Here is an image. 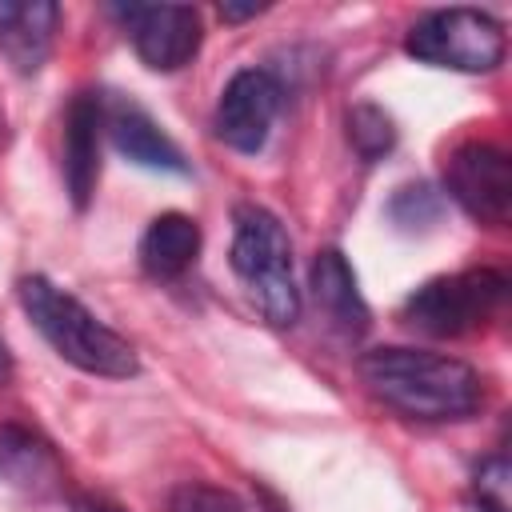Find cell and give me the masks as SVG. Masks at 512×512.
Masks as SVG:
<instances>
[{
    "instance_id": "2",
    "label": "cell",
    "mask_w": 512,
    "mask_h": 512,
    "mask_svg": "<svg viewBox=\"0 0 512 512\" xmlns=\"http://www.w3.org/2000/svg\"><path fill=\"white\" fill-rule=\"evenodd\" d=\"M16 296H20V308L32 320V328L72 368H80L88 376H108V380H128L140 372L136 348L116 328L96 320L72 292H64L48 276H24L16 284Z\"/></svg>"
},
{
    "instance_id": "5",
    "label": "cell",
    "mask_w": 512,
    "mask_h": 512,
    "mask_svg": "<svg viewBox=\"0 0 512 512\" xmlns=\"http://www.w3.org/2000/svg\"><path fill=\"white\" fill-rule=\"evenodd\" d=\"M404 52L448 72H492L504 60V28L476 8H440L408 28Z\"/></svg>"
},
{
    "instance_id": "7",
    "label": "cell",
    "mask_w": 512,
    "mask_h": 512,
    "mask_svg": "<svg viewBox=\"0 0 512 512\" xmlns=\"http://www.w3.org/2000/svg\"><path fill=\"white\" fill-rule=\"evenodd\" d=\"M448 196L480 224H504L512 212V160L496 144H460L444 164Z\"/></svg>"
},
{
    "instance_id": "4",
    "label": "cell",
    "mask_w": 512,
    "mask_h": 512,
    "mask_svg": "<svg viewBox=\"0 0 512 512\" xmlns=\"http://www.w3.org/2000/svg\"><path fill=\"white\" fill-rule=\"evenodd\" d=\"M504 296H508V276L496 268L436 276L404 300L400 320L424 336H468L500 312Z\"/></svg>"
},
{
    "instance_id": "13",
    "label": "cell",
    "mask_w": 512,
    "mask_h": 512,
    "mask_svg": "<svg viewBox=\"0 0 512 512\" xmlns=\"http://www.w3.org/2000/svg\"><path fill=\"white\" fill-rule=\"evenodd\" d=\"M312 296H316L320 312L328 316V324L340 328L344 336H360L368 328V304L356 288V272L344 260V252L324 248L312 260Z\"/></svg>"
},
{
    "instance_id": "12",
    "label": "cell",
    "mask_w": 512,
    "mask_h": 512,
    "mask_svg": "<svg viewBox=\"0 0 512 512\" xmlns=\"http://www.w3.org/2000/svg\"><path fill=\"white\" fill-rule=\"evenodd\" d=\"M0 480L24 496H56L64 484V464L44 436L24 424H0Z\"/></svg>"
},
{
    "instance_id": "20",
    "label": "cell",
    "mask_w": 512,
    "mask_h": 512,
    "mask_svg": "<svg viewBox=\"0 0 512 512\" xmlns=\"http://www.w3.org/2000/svg\"><path fill=\"white\" fill-rule=\"evenodd\" d=\"M72 512H124V508H116V504H104V500H80Z\"/></svg>"
},
{
    "instance_id": "16",
    "label": "cell",
    "mask_w": 512,
    "mask_h": 512,
    "mask_svg": "<svg viewBox=\"0 0 512 512\" xmlns=\"http://www.w3.org/2000/svg\"><path fill=\"white\" fill-rule=\"evenodd\" d=\"M440 208H444V200H440V196H436L428 184H404V188L392 196L388 216H392L400 228L416 232V228L436 224V220H440Z\"/></svg>"
},
{
    "instance_id": "21",
    "label": "cell",
    "mask_w": 512,
    "mask_h": 512,
    "mask_svg": "<svg viewBox=\"0 0 512 512\" xmlns=\"http://www.w3.org/2000/svg\"><path fill=\"white\" fill-rule=\"evenodd\" d=\"M12 380V356H8V348L0 344V384H8Z\"/></svg>"
},
{
    "instance_id": "15",
    "label": "cell",
    "mask_w": 512,
    "mask_h": 512,
    "mask_svg": "<svg viewBox=\"0 0 512 512\" xmlns=\"http://www.w3.org/2000/svg\"><path fill=\"white\" fill-rule=\"evenodd\" d=\"M348 140L364 160H380L384 152H392L396 144V128L392 116L376 104H356L348 108Z\"/></svg>"
},
{
    "instance_id": "11",
    "label": "cell",
    "mask_w": 512,
    "mask_h": 512,
    "mask_svg": "<svg viewBox=\"0 0 512 512\" xmlns=\"http://www.w3.org/2000/svg\"><path fill=\"white\" fill-rule=\"evenodd\" d=\"M104 132L112 136V148L120 156H128L140 168L152 172H188L180 148L172 144V136L132 100H120L112 108H104Z\"/></svg>"
},
{
    "instance_id": "17",
    "label": "cell",
    "mask_w": 512,
    "mask_h": 512,
    "mask_svg": "<svg viewBox=\"0 0 512 512\" xmlns=\"http://www.w3.org/2000/svg\"><path fill=\"white\" fill-rule=\"evenodd\" d=\"M168 512H252V508L228 488H216V484H204V480H188V484H180L172 492Z\"/></svg>"
},
{
    "instance_id": "1",
    "label": "cell",
    "mask_w": 512,
    "mask_h": 512,
    "mask_svg": "<svg viewBox=\"0 0 512 512\" xmlns=\"http://www.w3.org/2000/svg\"><path fill=\"white\" fill-rule=\"evenodd\" d=\"M360 380L384 408L428 424L468 420L484 404L480 372L456 356L428 348H372L360 356Z\"/></svg>"
},
{
    "instance_id": "3",
    "label": "cell",
    "mask_w": 512,
    "mask_h": 512,
    "mask_svg": "<svg viewBox=\"0 0 512 512\" xmlns=\"http://www.w3.org/2000/svg\"><path fill=\"white\" fill-rule=\"evenodd\" d=\"M232 220V272L268 324L292 328L300 320V288L284 224L260 204H240Z\"/></svg>"
},
{
    "instance_id": "9",
    "label": "cell",
    "mask_w": 512,
    "mask_h": 512,
    "mask_svg": "<svg viewBox=\"0 0 512 512\" xmlns=\"http://www.w3.org/2000/svg\"><path fill=\"white\" fill-rule=\"evenodd\" d=\"M100 132H104V100L96 92H76L60 132V172L80 212L88 208L100 180Z\"/></svg>"
},
{
    "instance_id": "10",
    "label": "cell",
    "mask_w": 512,
    "mask_h": 512,
    "mask_svg": "<svg viewBox=\"0 0 512 512\" xmlns=\"http://www.w3.org/2000/svg\"><path fill=\"white\" fill-rule=\"evenodd\" d=\"M56 20L60 8L52 0H0V56L20 76L40 72L52 52Z\"/></svg>"
},
{
    "instance_id": "6",
    "label": "cell",
    "mask_w": 512,
    "mask_h": 512,
    "mask_svg": "<svg viewBox=\"0 0 512 512\" xmlns=\"http://www.w3.org/2000/svg\"><path fill=\"white\" fill-rule=\"evenodd\" d=\"M108 12L152 72H176L200 52V12L188 4H112Z\"/></svg>"
},
{
    "instance_id": "19",
    "label": "cell",
    "mask_w": 512,
    "mask_h": 512,
    "mask_svg": "<svg viewBox=\"0 0 512 512\" xmlns=\"http://www.w3.org/2000/svg\"><path fill=\"white\" fill-rule=\"evenodd\" d=\"M264 4H220V16L224 20H248V16H260Z\"/></svg>"
},
{
    "instance_id": "8",
    "label": "cell",
    "mask_w": 512,
    "mask_h": 512,
    "mask_svg": "<svg viewBox=\"0 0 512 512\" xmlns=\"http://www.w3.org/2000/svg\"><path fill=\"white\" fill-rule=\"evenodd\" d=\"M280 84L264 68L236 72L216 100V136L236 152H260L280 112Z\"/></svg>"
},
{
    "instance_id": "14",
    "label": "cell",
    "mask_w": 512,
    "mask_h": 512,
    "mask_svg": "<svg viewBox=\"0 0 512 512\" xmlns=\"http://www.w3.org/2000/svg\"><path fill=\"white\" fill-rule=\"evenodd\" d=\"M196 252H200V224L184 212L156 216L140 236V268L152 280H176L180 272L192 268Z\"/></svg>"
},
{
    "instance_id": "18",
    "label": "cell",
    "mask_w": 512,
    "mask_h": 512,
    "mask_svg": "<svg viewBox=\"0 0 512 512\" xmlns=\"http://www.w3.org/2000/svg\"><path fill=\"white\" fill-rule=\"evenodd\" d=\"M508 460L504 456H488L476 472H472V500L480 512H508Z\"/></svg>"
}]
</instances>
